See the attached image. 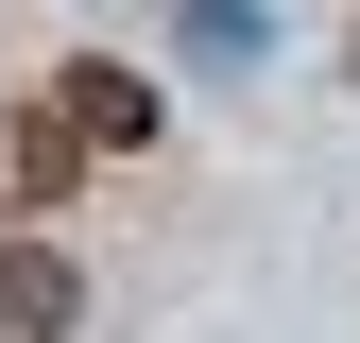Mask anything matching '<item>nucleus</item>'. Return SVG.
Segmentation results:
<instances>
[{"mask_svg": "<svg viewBox=\"0 0 360 343\" xmlns=\"http://www.w3.org/2000/svg\"><path fill=\"white\" fill-rule=\"evenodd\" d=\"M69 172H86V120L69 103H0V224H52Z\"/></svg>", "mask_w": 360, "mask_h": 343, "instance_id": "nucleus-1", "label": "nucleus"}, {"mask_svg": "<svg viewBox=\"0 0 360 343\" xmlns=\"http://www.w3.org/2000/svg\"><path fill=\"white\" fill-rule=\"evenodd\" d=\"M52 103L86 120V155H138V138H155V86L120 69V52H86V69H52Z\"/></svg>", "mask_w": 360, "mask_h": 343, "instance_id": "nucleus-2", "label": "nucleus"}, {"mask_svg": "<svg viewBox=\"0 0 360 343\" xmlns=\"http://www.w3.org/2000/svg\"><path fill=\"white\" fill-rule=\"evenodd\" d=\"M69 309H86V275L52 240H0V343H69Z\"/></svg>", "mask_w": 360, "mask_h": 343, "instance_id": "nucleus-3", "label": "nucleus"}]
</instances>
